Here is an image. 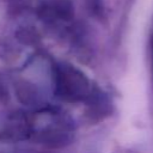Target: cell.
I'll list each match as a JSON object with an SVG mask.
<instances>
[{"instance_id":"obj_5","label":"cell","mask_w":153,"mask_h":153,"mask_svg":"<svg viewBox=\"0 0 153 153\" xmlns=\"http://www.w3.org/2000/svg\"><path fill=\"white\" fill-rule=\"evenodd\" d=\"M16 37L18 38V41H20L23 44L26 45L35 44L39 39V35L37 33V31L33 27H29V26L19 27L16 32Z\"/></svg>"},{"instance_id":"obj_4","label":"cell","mask_w":153,"mask_h":153,"mask_svg":"<svg viewBox=\"0 0 153 153\" xmlns=\"http://www.w3.org/2000/svg\"><path fill=\"white\" fill-rule=\"evenodd\" d=\"M53 11L55 18L61 20H69L74 16V7L71 0H56L53 5Z\"/></svg>"},{"instance_id":"obj_3","label":"cell","mask_w":153,"mask_h":153,"mask_svg":"<svg viewBox=\"0 0 153 153\" xmlns=\"http://www.w3.org/2000/svg\"><path fill=\"white\" fill-rule=\"evenodd\" d=\"M18 99L24 104H33L37 100V90L27 81H19L16 86Z\"/></svg>"},{"instance_id":"obj_1","label":"cell","mask_w":153,"mask_h":153,"mask_svg":"<svg viewBox=\"0 0 153 153\" xmlns=\"http://www.w3.org/2000/svg\"><path fill=\"white\" fill-rule=\"evenodd\" d=\"M55 94L66 102H76L86 97L88 81L86 76L71 63L61 62L54 66Z\"/></svg>"},{"instance_id":"obj_2","label":"cell","mask_w":153,"mask_h":153,"mask_svg":"<svg viewBox=\"0 0 153 153\" xmlns=\"http://www.w3.org/2000/svg\"><path fill=\"white\" fill-rule=\"evenodd\" d=\"M37 139L49 147L65 146V145H68V142L72 140L69 134L65 131H57V130H44L39 133Z\"/></svg>"}]
</instances>
